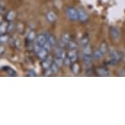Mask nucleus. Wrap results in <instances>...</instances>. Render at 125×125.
Returning a JSON list of instances; mask_svg holds the SVG:
<instances>
[{
    "mask_svg": "<svg viewBox=\"0 0 125 125\" xmlns=\"http://www.w3.org/2000/svg\"><path fill=\"white\" fill-rule=\"evenodd\" d=\"M46 34L47 38H48V42L51 44L52 46H55L56 44L57 43V42H56V39L54 35H52V34L47 35V34Z\"/></svg>",
    "mask_w": 125,
    "mask_h": 125,
    "instance_id": "dca6fc26",
    "label": "nucleus"
},
{
    "mask_svg": "<svg viewBox=\"0 0 125 125\" xmlns=\"http://www.w3.org/2000/svg\"><path fill=\"white\" fill-rule=\"evenodd\" d=\"M54 52H55L56 56H59V57H61V55H62V53L64 52V50H63L61 48H56L55 49V51H54Z\"/></svg>",
    "mask_w": 125,
    "mask_h": 125,
    "instance_id": "b1692460",
    "label": "nucleus"
},
{
    "mask_svg": "<svg viewBox=\"0 0 125 125\" xmlns=\"http://www.w3.org/2000/svg\"><path fill=\"white\" fill-rule=\"evenodd\" d=\"M15 29V25H14L13 22H9L8 24V27H7V32L11 33Z\"/></svg>",
    "mask_w": 125,
    "mask_h": 125,
    "instance_id": "393cba45",
    "label": "nucleus"
},
{
    "mask_svg": "<svg viewBox=\"0 0 125 125\" xmlns=\"http://www.w3.org/2000/svg\"><path fill=\"white\" fill-rule=\"evenodd\" d=\"M50 69H51L52 71L53 74H57V73L59 72V70H60V66H59L58 65H56V63L53 61V62L52 63V65H51Z\"/></svg>",
    "mask_w": 125,
    "mask_h": 125,
    "instance_id": "aec40b11",
    "label": "nucleus"
},
{
    "mask_svg": "<svg viewBox=\"0 0 125 125\" xmlns=\"http://www.w3.org/2000/svg\"><path fill=\"white\" fill-rule=\"evenodd\" d=\"M110 36H111L112 39H115V40L118 39L120 37V31H119V30L118 29L117 27H115V26L110 27Z\"/></svg>",
    "mask_w": 125,
    "mask_h": 125,
    "instance_id": "7ed1b4c3",
    "label": "nucleus"
},
{
    "mask_svg": "<svg viewBox=\"0 0 125 125\" xmlns=\"http://www.w3.org/2000/svg\"><path fill=\"white\" fill-rule=\"evenodd\" d=\"M16 17V11L14 10H11L8 11L6 14H5V20L7 21H12L15 19Z\"/></svg>",
    "mask_w": 125,
    "mask_h": 125,
    "instance_id": "9d476101",
    "label": "nucleus"
},
{
    "mask_svg": "<svg viewBox=\"0 0 125 125\" xmlns=\"http://www.w3.org/2000/svg\"><path fill=\"white\" fill-rule=\"evenodd\" d=\"M71 71L74 73V74H79V70H80V66H79V65L78 64V63H75L74 62L73 64L71 65Z\"/></svg>",
    "mask_w": 125,
    "mask_h": 125,
    "instance_id": "a211bd4d",
    "label": "nucleus"
},
{
    "mask_svg": "<svg viewBox=\"0 0 125 125\" xmlns=\"http://www.w3.org/2000/svg\"><path fill=\"white\" fill-rule=\"evenodd\" d=\"M54 62L56 63V65H58L59 66H62L63 64H64V60H63L61 57H59V56H56V58L53 60Z\"/></svg>",
    "mask_w": 125,
    "mask_h": 125,
    "instance_id": "4be33fe9",
    "label": "nucleus"
},
{
    "mask_svg": "<svg viewBox=\"0 0 125 125\" xmlns=\"http://www.w3.org/2000/svg\"><path fill=\"white\" fill-rule=\"evenodd\" d=\"M52 46L51 44L49 43L48 41H47L46 43H44V45L43 46V48H45V49H47V50H48V51L49 52V51L51 50V48H52Z\"/></svg>",
    "mask_w": 125,
    "mask_h": 125,
    "instance_id": "7c9ffc66",
    "label": "nucleus"
},
{
    "mask_svg": "<svg viewBox=\"0 0 125 125\" xmlns=\"http://www.w3.org/2000/svg\"><path fill=\"white\" fill-rule=\"evenodd\" d=\"M46 19H47V21H48V22H50V23L55 22L56 20V13L54 12V11H48V12L47 13V15H46Z\"/></svg>",
    "mask_w": 125,
    "mask_h": 125,
    "instance_id": "6e6552de",
    "label": "nucleus"
},
{
    "mask_svg": "<svg viewBox=\"0 0 125 125\" xmlns=\"http://www.w3.org/2000/svg\"><path fill=\"white\" fill-rule=\"evenodd\" d=\"M80 43H81V46L83 47V48L89 45V37L88 36V35L85 34L82 37L81 40H80Z\"/></svg>",
    "mask_w": 125,
    "mask_h": 125,
    "instance_id": "2eb2a0df",
    "label": "nucleus"
},
{
    "mask_svg": "<svg viewBox=\"0 0 125 125\" xmlns=\"http://www.w3.org/2000/svg\"><path fill=\"white\" fill-rule=\"evenodd\" d=\"M27 40L29 42H32L36 39V34H35V32L34 30H30L29 32V34H27V37H26Z\"/></svg>",
    "mask_w": 125,
    "mask_h": 125,
    "instance_id": "6ab92c4d",
    "label": "nucleus"
},
{
    "mask_svg": "<svg viewBox=\"0 0 125 125\" xmlns=\"http://www.w3.org/2000/svg\"><path fill=\"white\" fill-rule=\"evenodd\" d=\"M1 70L6 71L8 74V75H10V76H16V72L12 69V68H11L9 66H3Z\"/></svg>",
    "mask_w": 125,
    "mask_h": 125,
    "instance_id": "4468645a",
    "label": "nucleus"
},
{
    "mask_svg": "<svg viewBox=\"0 0 125 125\" xmlns=\"http://www.w3.org/2000/svg\"><path fill=\"white\" fill-rule=\"evenodd\" d=\"M3 53V46L1 47V55Z\"/></svg>",
    "mask_w": 125,
    "mask_h": 125,
    "instance_id": "72a5a7b5",
    "label": "nucleus"
},
{
    "mask_svg": "<svg viewBox=\"0 0 125 125\" xmlns=\"http://www.w3.org/2000/svg\"><path fill=\"white\" fill-rule=\"evenodd\" d=\"M47 41H48V38H47L45 34H39V36L36 38V43L42 47L44 45V43H45Z\"/></svg>",
    "mask_w": 125,
    "mask_h": 125,
    "instance_id": "423d86ee",
    "label": "nucleus"
},
{
    "mask_svg": "<svg viewBox=\"0 0 125 125\" xmlns=\"http://www.w3.org/2000/svg\"><path fill=\"white\" fill-rule=\"evenodd\" d=\"M52 57H50V56H48L46 59H44V60H43V61H42V67H43V69L45 70H48L49 69V68L51 67V65L52 63Z\"/></svg>",
    "mask_w": 125,
    "mask_h": 125,
    "instance_id": "20e7f679",
    "label": "nucleus"
},
{
    "mask_svg": "<svg viewBox=\"0 0 125 125\" xmlns=\"http://www.w3.org/2000/svg\"><path fill=\"white\" fill-rule=\"evenodd\" d=\"M7 27H8V25H4L3 22H1V25H0V34H4L5 32H7Z\"/></svg>",
    "mask_w": 125,
    "mask_h": 125,
    "instance_id": "cd10ccee",
    "label": "nucleus"
},
{
    "mask_svg": "<svg viewBox=\"0 0 125 125\" xmlns=\"http://www.w3.org/2000/svg\"><path fill=\"white\" fill-rule=\"evenodd\" d=\"M93 55H88V54H83V61L87 69H90L93 66Z\"/></svg>",
    "mask_w": 125,
    "mask_h": 125,
    "instance_id": "f03ea898",
    "label": "nucleus"
},
{
    "mask_svg": "<svg viewBox=\"0 0 125 125\" xmlns=\"http://www.w3.org/2000/svg\"><path fill=\"white\" fill-rule=\"evenodd\" d=\"M103 56H104V53L99 48L94 51L93 53V57L95 59V60H100V59L102 58Z\"/></svg>",
    "mask_w": 125,
    "mask_h": 125,
    "instance_id": "ddd939ff",
    "label": "nucleus"
},
{
    "mask_svg": "<svg viewBox=\"0 0 125 125\" xmlns=\"http://www.w3.org/2000/svg\"><path fill=\"white\" fill-rule=\"evenodd\" d=\"M110 57L113 58V59H115V60H116L118 61L119 62V61L121 60V55L117 51H115V50H112V51H110Z\"/></svg>",
    "mask_w": 125,
    "mask_h": 125,
    "instance_id": "f3484780",
    "label": "nucleus"
},
{
    "mask_svg": "<svg viewBox=\"0 0 125 125\" xmlns=\"http://www.w3.org/2000/svg\"><path fill=\"white\" fill-rule=\"evenodd\" d=\"M108 45H107V43H105V42H103V43H101V45L100 47H99V49L104 54H105L108 52Z\"/></svg>",
    "mask_w": 125,
    "mask_h": 125,
    "instance_id": "412c9836",
    "label": "nucleus"
},
{
    "mask_svg": "<svg viewBox=\"0 0 125 125\" xmlns=\"http://www.w3.org/2000/svg\"><path fill=\"white\" fill-rule=\"evenodd\" d=\"M96 73L99 76H103V77H106L109 76L110 75V72L106 68H104V67H99L98 69H96Z\"/></svg>",
    "mask_w": 125,
    "mask_h": 125,
    "instance_id": "0eeeda50",
    "label": "nucleus"
},
{
    "mask_svg": "<svg viewBox=\"0 0 125 125\" xmlns=\"http://www.w3.org/2000/svg\"><path fill=\"white\" fill-rule=\"evenodd\" d=\"M71 63H72L71 60H70V59L68 57V56H66V57L64 59V65H68V66H69V65H71Z\"/></svg>",
    "mask_w": 125,
    "mask_h": 125,
    "instance_id": "c756f323",
    "label": "nucleus"
},
{
    "mask_svg": "<svg viewBox=\"0 0 125 125\" xmlns=\"http://www.w3.org/2000/svg\"><path fill=\"white\" fill-rule=\"evenodd\" d=\"M124 61H125V55H124Z\"/></svg>",
    "mask_w": 125,
    "mask_h": 125,
    "instance_id": "f704fd0d",
    "label": "nucleus"
},
{
    "mask_svg": "<svg viewBox=\"0 0 125 125\" xmlns=\"http://www.w3.org/2000/svg\"><path fill=\"white\" fill-rule=\"evenodd\" d=\"M67 56L69 57L73 63L75 62L78 59V53L76 50H70V52L67 54Z\"/></svg>",
    "mask_w": 125,
    "mask_h": 125,
    "instance_id": "f8f14e48",
    "label": "nucleus"
},
{
    "mask_svg": "<svg viewBox=\"0 0 125 125\" xmlns=\"http://www.w3.org/2000/svg\"><path fill=\"white\" fill-rule=\"evenodd\" d=\"M27 76H37V74L34 71L31 70V71H29L27 73Z\"/></svg>",
    "mask_w": 125,
    "mask_h": 125,
    "instance_id": "473e14b6",
    "label": "nucleus"
},
{
    "mask_svg": "<svg viewBox=\"0 0 125 125\" xmlns=\"http://www.w3.org/2000/svg\"><path fill=\"white\" fill-rule=\"evenodd\" d=\"M8 35H5V34H1V36H0V42H1V43H7V42L8 41Z\"/></svg>",
    "mask_w": 125,
    "mask_h": 125,
    "instance_id": "bb28decb",
    "label": "nucleus"
},
{
    "mask_svg": "<svg viewBox=\"0 0 125 125\" xmlns=\"http://www.w3.org/2000/svg\"><path fill=\"white\" fill-rule=\"evenodd\" d=\"M83 54H88V55H91L92 54V48L91 47L88 45L84 48H83Z\"/></svg>",
    "mask_w": 125,
    "mask_h": 125,
    "instance_id": "a878e982",
    "label": "nucleus"
},
{
    "mask_svg": "<svg viewBox=\"0 0 125 125\" xmlns=\"http://www.w3.org/2000/svg\"><path fill=\"white\" fill-rule=\"evenodd\" d=\"M67 46L69 47V48L70 49V50H76L77 48H78L77 43H75L74 41H71V40L70 41V43H68Z\"/></svg>",
    "mask_w": 125,
    "mask_h": 125,
    "instance_id": "5701e85b",
    "label": "nucleus"
},
{
    "mask_svg": "<svg viewBox=\"0 0 125 125\" xmlns=\"http://www.w3.org/2000/svg\"><path fill=\"white\" fill-rule=\"evenodd\" d=\"M44 71H45V72H44V75H45V76H49V75H51V74H53L50 68H49V69H48V70H45Z\"/></svg>",
    "mask_w": 125,
    "mask_h": 125,
    "instance_id": "2f4dec72",
    "label": "nucleus"
},
{
    "mask_svg": "<svg viewBox=\"0 0 125 125\" xmlns=\"http://www.w3.org/2000/svg\"><path fill=\"white\" fill-rule=\"evenodd\" d=\"M37 55H38V57H39V59H41V60H44V59H46L48 56V51L44 48H43L39 52L37 53Z\"/></svg>",
    "mask_w": 125,
    "mask_h": 125,
    "instance_id": "9b49d317",
    "label": "nucleus"
},
{
    "mask_svg": "<svg viewBox=\"0 0 125 125\" xmlns=\"http://www.w3.org/2000/svg\"><path fill=\"white\" fill-rule=\"evenodd\" d=\"M43 48V47L42 46H40V45H39V44H37V43H35L34 44V51L35 52V53H38L41 50V49Z\"/></svg>",
    "mask_w": 125,
    "mask_h": 125,
    "instance_id": "c85d7f7f",
    "label": "nucleus"
},
{
    "mask_svg": "<svg viewBox=\"0 0 125 125\" xmlns=\"http://www.w3.org/2000/svg\"><path fill=\"white\" fill-rule=\"evenodd\" d=\"M88 20V15L84 10L79 9V21L81 22H85Z\"/></svg>",
    "mask_w": 125,
    "mask_h": 125,
    "instance_id": "39448f33",
    "label": "nucleus"
},
{
    "mask_svg": "<svg viewBox=\"0 0 125 125\" xmlns=\"http://www.w3.org/2000/svg\"><path fill=\"white\" fill-rule=\"evenodd\" d=\"M70 41V36L68 33H64L61 38V43L62 45H68Z\"/></svg>",
    "mask_w": 125,
    "mask_h": 125,
    "instance_id": "1a4fd4ad",
    "label": "nucleus"
},
{
    "mask_svg": "<svg viewBox=\"0 0 125 125\" xmlns=\"http://www.w3.org/2000/svg\"><path fill=\"white\" fill-rule=\"evenodd\" d=\"M65 14H66L67 17L69 18V20L72 21L79 20V10H76L74 8L68 7L65 9Z\"/></svg>",
    "mask_w": 125,
    "mask_h": 125,
    "instance_id": "f257e3e1",
    "label": "nucleus"
}]
</instances>
